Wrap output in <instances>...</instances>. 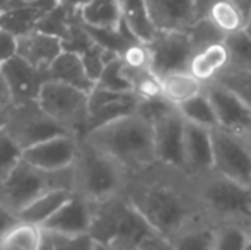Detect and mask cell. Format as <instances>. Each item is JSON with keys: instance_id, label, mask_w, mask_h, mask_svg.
<instances>
[{"instance_id": "cell-26", "label": "cell", "mask_w": 251, "mask_h": 250, "mask_svg": "<svg viewBox=\"0 0 251 250\" xmlns=\"http://www.w3.org/2000/svg\"><path fill=\"white\" fill-rule=\"evenodd\" d=\"M214 238L215 223L203 216L186 224L169 240L175 250H214Z\"/></svg>"}, {"instance_id": "cell-51", "label": "cell", "mask_w": 251, "mask_h": 250, "mask_svg": "<svg viewBox=\"0 0 251 250\" xmlns=\"http://www.w3.org/2000/svg\"><path fill=\"white\" fill-rule=\"evenodd\" d=\"M246 139H248V142L251 144V134H250V136H248V137H246Z\"/></svg>"}, {"instance_id": "cell-15", "label": "cell", "mask_w": 251, "mask_h": 250, "mask_svg": "<svg viewBox=\"0 0 251 250\" xmlns=\"http://www.w3.org/2000/svg\"><path fill=\"white\" fill-rule=\"evenodd\" d=\"M183 161H185V177L190 182L214 171L212 129H205V127L185 122Z\"/></svg>"}, {"instance_id": "cell-46", "label": "cell", "mask_w": 251, "mask_h": 250, "mask_svg": "<svg viewBox=\"0 0 251 250\" xmlns=\"http://www.w3.org/2000/svg\"><path fill=\"white\" fill-rule=\"evenodd\" d=\"M16 5V0H0V14L5 12L7 9Z\"/></svg>"}, {"instance_id": "cell-18", "label": "cell", "mask_w": 251, "mask_h": 250, "mask_svg": "<svg viewBox=\"0 0 251 250\" xmlns=\"http://www.w3.org/2000/svg\"><path fill=\"white\" fill-rule=\"evenodd\" d=\"M157 31H185L197 19L195 0H146Z\"/></svg>"}, {"instance_id": "cell-7", "label": "cell", "mask_w": 251, "mask_h": 250, "mask_svg": "<svg viewBox=\"0 0 251 250\" xmlns=\"http://www.w3.org/2000/svg\"><path fill=\"white\" fill-rule=\"evenodd\" d=\"M36 101L41 110L65 132L75 137L84 136L89 122L87 93L56 81H47L41 86Z\"/></svg>"}, {"instance_id": "cell-24", "label": "cell", "mask_w": 251, "mask_h": 250, "mask_svg": "<svg viewBox=\"0 0 251 250\" xmlns=\"http://www.w3.org/2000/svg\"><path fill=\"white\" fill-rule=\"evenodd\" d=\"M72 194H74L72 190H67V189H56V190H50V192H45L43 195H40L31 204H27L17 214V220L41 228L70 199Z\"/></svg>"}, {"instance_id": "cell-31", "label": "cell", "mask_w": 251, "mask_h": 250, "mask_svg": "<svg viewBox=\"0 0 251 250\" xmlns=\"http://www.w3.org/2000/svg\"><path fill=\"white\" fill-rule=\"evenodd\" d=\"M250 242L245 224L215 223L214 250H246Z\"/></svg>"}, {"instance_id": "cell-13", "label": "cell", "mask_w": 251, "mask_h": 250, "mask_svg": "<svg viewBox=\"0 0 251 250\" xmlns=\"http://www.w3.org/2000/svg\"><path fill=\"white\" fill-rule=\"evenodd\" d=\"M79 146V137L72 134L45 139L23 151V161L43 171H62L72 167Z\"/></svg>"}, {"instance_id": "cell-33", "label": "cell", "mask_w": 251, "mask_h": 250, "mask_svg": "<svg viewBox=\"0 0 251 250\" xmlns=\"http://www.w3.org/2000/svg\"><path fill=\"white\" fill-rule=\"evenodd\" d=\"M186 34L188 40L192 43L193 54H197L201 48H207L210 45L222 43L226 40V36L207 19V17H199L195 19L188 28H186Z\"/></svg>"}, {"instance_id": "cell-49", "label": "cell", "mask_w": 251, "mask_h": 250, "mask_svg": "<svg viewBox=\"0 0 251 250\" xmlns=\"http://www.w3.org/2000/svg\"><path fill=\"white\" fill-rule=\"evenodd\" d=\"M245 228H246V231H248V237H250V240H251V221H248V223L245 224Z\"/></svg>"}, {"instance_id": "cell-41", "label": "cell", "mask_w": 251, "mask_h": 250, "mask_svg": "<svg viewBox=\"0 0 251 250\" xmlns=\"http://www.w3.org/2000/svg\"><path fill=\"white\" fill-rule=\"evenodd\" d=\"M16 221H17V218L0 204V237H2V235L5 233V231L9 230Z\"/></svg>"}, {"instance_id": "cell-22", "label": "cell", "mask_w": 251, "mask_h": 250, "mask_svg": "<svg viewBox=\"0 0 251 250\" xmlns=\"http://www.w3.org/2000/svg\"><path fill=\"white\" fill-rule=\"evenodd\" d=\"M159 86H161L162 100L178 108L200 94L205 84L200 83L190 70H179V72H171L159 77Z\"/></svg>"}, {"instance_id": "cell-40", "label": "cell", "mask_w": 251, "mask_h": 250, "mask_svg": "<svg viewBox=\"0 0 251 250\" xmlns=\"http://www.w3.org/2000/svg\"><path fill=\"white\" fill-rule=\"evenodd\" d=\"M137 250H175V247H173L169 238L162 237V235L154 231V233H151L149 237H146L140 242Z\"/></svg>"}, {"instance_id": "cell-20", "label": "cell", "mask_w": 251, "mask_h": 250, "mask_svg": "<svg viewBox=\"0 0 251 250\" xmlns=\"http://www.w3.org/2000/svg\"><path fill=\"white\" fill-rule=\"evenodd\" d=\"M48 81H56V83L67 84L75 89H80L89 94L94 87V83L86 72L82 60L77 54L63 50L53 63L47 69Z\"/></svg>"}, {"instance_id": "cell-35", "label": "cell", "mask_w": 251, "mask_h": 250, "mask_svg": "<svg viewBox=\"0 0 251 250\" xmlns=\"http://www.w3.org/2000/svg\"><path fill=\"white\" fill-rule=\"evenodd\" d=\"M94 86L100 87V89L115 91V93H133L132 84H130L128 77H126L120 57L113 58V60L106 63Z\"/></svg>"}, {"instance_id": "cell-48", "label": "cell", "mask_w": 251, "mask_h": 250, "mask_svg": "<svg viewBox=\"0 0 251 250\" xmlns=\"http://www.w3.org/2000/svg\"><path fill=\"white\" fill-rule=\"evenodd\" d=\"M5 127V107H0V130Z\"/></svg>"}, {"instance_id": "cell-17", "label": "cell", "mask_w": 251, "mask_h": 250, "mask_svg": "<svg viewBox=\"0 0 251 250\" xmlns=\"http://www.w3.org/2000/svg\"><path fill=\"white\" fill-rule=\"evenodd\" d=\"M91 211H93V204L72 194L70 199L41 226V230L67 235V237L87 235L91 226Z\"/></svg>"}, {"instance_id": "cell-36", "label": "cell", "mask_w": 251, "mask_h": 250, "mask_svg": "<svg viewBox=\"0 0 251 250\" xmlns=\"http://www.w3.org/2000/svg\"><path fill=\"white\" fill-rule=\"evenodd\" d=\"M212 83L227 87L229 91L239 96L251 108V72H241V70H224L221 76L215 77Z\"/></svg>"}, {"instance_id": "cell-10", "label": "cell", "mask_w": 251, "mask_h": 250, "mask_svg": "<svg viewBox=\"0 0 251 250\" xmlns=\"http://www.w3.org/2000/svg\"><path fill=\"white\" fill-rule=\"evenodd\" d=\"M154 137L155 165L173 173L185 177L183 161V139H185V120L178 108H169L151 122ZM186 178V177H185Z\"/></svg>"}, {"instance_id": "cell-23", "label": "cell", "mask_w": 251, "mask_h": 250, "mask_svg": "<svg viewBox=\"0 0 251 250\" xmlns=\"http://www.w3.org/2000/svg\"><path fill=\"white\" fill-rule=\"evenodd\" d=\"M77 16L84 26L94 29H116L123 23L120 0H89L77 10Z\"/></svg>"}, {"instance_id": "cell-28", "label": "cell", "mask_w": 251, "mask_h": 250, "mask_svg": "<svg viewBox=\"0 0 251 250\" xmlns=\"http://www.w3.org/2000/svg\"><path fill=\"white\" fill-rule=\"evenodd\" d=\"M226 38L243 31L246 16L234 0H217L214 2L205 16Z\"/></svg>"}, {"instance_id": "cell-5", "label": "cell", "mask_w": 251, "mask_h": 250, "mask_svg": "<svg viewBox=\"0 0 251 250\" xmlns=\"http://www.w3.org/2000/svg\"><path fill=\"white\" fill-rule=\"evenodd\" d=\"M190 184L200 211L212 223L246 224L251 221V187L214 171Z\"/></svg>"}, {"instance_id": "cell-50", "label": "cell", "mask_w": 251, "mask_h": 250, "mask_svg": "<svg viewBox=\"0 0 251 250\" xmlns=\"http://www.w3.org/2000/svg\"><path fill=\"white\" fill-rule=\"evenodd\" d=\"M96 250H113V249H106V247H101V245H96Z\"/></svg>"}, {"instance_id": "cell-8", "label": "cell", "mask_w": 251, "mask_h": 250, "mask_svg": "<svg viewBox=\"0 0 251 250\" xmlns=\"http://www.w3.org/2000/svg\"><path fill=\"white\" fill-rule=\"evenodd\" d=\"M3 129L23 151L45 139L60 136V134H69L41 110L38 101H21V103L7 105Z\"/></svg>"}, {"instance_id": "cell-39", "label": "cell", "mask_w": 251, "mask_h": 250, "mask_svg": "<svg viewBox=\"0 0 251 250\" xmlns=\"http://www.w3.org/2000/svg\"><path fill=\"white\" fill-rule=\"evenodd\" d=\"M17 55V38L9 31L0 29V65Z\"/></svg>"}, {"instance_id": "cell-3", "label": "cell", "mask_w": 251, "mask_h": 250, "mask_svg": "<svg viewBox=\"0 0 251 250\" xmlns=\"http://www.w3.org/2000/svg\"><path fill=\"white\" fill-rule=\"evenodd\" d=\"M151 233L154 230L125 194L93 204L87 235L96 245L113 250H137L140 242Z\"/></svg>"}, {"instance_id": "cell-44", "label": "cell", "mask_w": 251, "mask_h": 250, "mask_svg": "<svg viewBox=\"0 0 251 250\" xmlns=\"http://www.w3.org/2000/svg\"><path fill=\"white\" fill-rule=\"evenodd\" d=\"M60 3H62L63 7H67V9L74 10V12H77V10L80 9V7L84 5V3H87L89 0H58Z\"/></svg>"}, {"instance_id": "cell-4", "label": "cell", "mask_w": 251, "mask_h": 250, "mask_svg": "<svg viewBox=\"0 0 251 250\" xmlns=\"http://www.w3.org/2000/svg\"><path fill=\"white\" fill-rule=\"evenodd\" d=\"M70 171L72 192L91 204L123 194L130 177L118 163L91 147L80 137Z\"/></svg>"}, {"instance_id": "cell-1", "label": "cell", "mask_w": 251, "mask_h": 250, "mask_svg": "<svg viewBox=\"0 0 251 250\" xmlns=\"http://www.w3.org/2000/svg\"><path fill=\"white\" fill-rule=\"evenodd\" d=\"M123 194L152 230L166 238L203 218L188 178L157 165L130 175Z\"/></svg>"}, {"instance_id": "cell-32", "label": "cell", "mask_w": 251, "mask_h": 250, "mask_svg": "<svg viewBox=\"0 0 251 250\" xmlns=\"http://www.w3.org/2000/svg\"><path fill=\"white\" fill-rule=\"evenodd\" d=\"M229 50V70L251 72V38L243 31L224 40Z\"/></svg>"}, {"instance_id": "cell-27", "label": "cell", "mask_w": 251, "mask_h": 250, "mask_svg": "<svg viewBox=\"0 0 251 250\" xmlns=\"http://www.w3.org/2000/svg\"><path fill=\"white\" fill-rule=\"evenodd\" d=\"M43 16L45 12L38 7L31 3H19L0 14V29H5L16 38H21L31 31H36L38 23Z\"/></svg>"}, {"instance_id": "cell-16", "label": "cell", "mask_w": 251, "mask_h": 250, "mask_svg": "<svg viewBox=\"0 0 251 250\" xmlns=\"http://www.w3.org/2000/svg\"><path fill=\"white\" fill-rule=\"evenodd\" d=\"M2 70L10 91V103L36 101L41 86L48 81L47 72L34 69L17 55L3 63Z\"/></svg>"}, {"instance_id": "cell-45", "label": "cell", "mask_w": 251, "mask_h": 250, "mask_svg": "<svg viewBox=\"0 0 251 250\" xmlns=\"http://www.w3.org/2000/svg\"><path fill=\"white\" fill-rule=\"evenodd\" d=\"M236 3L239 5V9L245 12V16L248 17V14L251 12V0H234Z\"/></svg>"}, {"instance_id": "cell-11", "label": "cell", "mask_w": 251, "mask_h": 250, "mask_svg": "<svg viewBox=\"0 0 251 250\" xmlns=\"http://www.w3.org/2000/svg\"><path fill=\"white\" fill-rule=\"evenodd\" d=\"M151 54V69L157 77L166 74L188 70L193 48L186 31H159L147 43Z\"/></svg>"}, {"instance_id": "cell-34", "label": "cell", "mask_w": 251, "mask_h": 250, "mask_svg": "<svg viewBox=\"0 0 251 250\" xmlns=\"http://www.w3.org/2000/svg\"><path fill=\"white\" fill-rule=\"evenodd\" d=\"M38 250H96V244L89 235L67 237L41 230V242Z\"/></svg>"}, {"instance_id": "cell-43", "label": "cell", "mask_w": 251, "mask_h": 250, "mask_svg": "<svg viewBox=\"0 0 251 250\" xmlns=\"http://www.w3.org/2000/svg\"><path fill=\"white\" fill-rule=\"evenodd\" d=\"M214 2H217V0H195L197 19H199V17H203V16H205V12L208 10V7H210Z\"/></svg>"}, {"instance_id": "cell-42", "label": "cell", "mask_w": 251, "mask_h": 250, "mask_svg": "<svg viewBox=\"0 0 251 250\" xmlns=\"http://www.w3.org/2000/svg\"><path fill=\"white\" fill-rule=\"evenodd\" d=\"M7 105H10V91L7 86L5 76H3L2 65H0V107H7Z\"/></svg>"}, {"instance_id": "cell-30", "label": "cell", "mask_w": 251, "mask_h": 250, "mask_svg": "<svg viewBox=\"0 0 251 250\" xmlns=\"http://www.w3.org/2000/svg\"><path fill=\"white\" fill-rule=\"evenodd\" d=\"M178 111L185 118V122H190V124L205 127V129H215L217 127L214 108H212L208 96L205 94V87L200 94H197L195 98L178 107Z\"/></svg>"}, {"instance_id": "cell-21", "label": "cell", "mask_w": 251, "mask_h": 250, "mask_svg": "<svg viewBox=\"0 0 251 250\" xmlns=\"http://www.w3.org/2000/svg\"><path fill=\"white\" fill-rule=\"evenodd\" d=\"M229 69V50L226 43H215L193 54L188 70L203 84H208Z\"/></svg>"}, {"instance_id": "cell-19", "label": "cell", "mask_w": 251, "mask_h": 250, "mask_svg": "<svg viewBox=\"0 0 251 250\" xmlns=\"http://www.w3.org/2000/svg\"><path fill=\"white\" fill-rule=\"evenodd\" d=\"M62 52L63 48L60 38L41 33L38 29L17 38V57L43 72H47V69Z\"/></svg>"}, {"instance_id": "cell-2", "label": "cell", "mask_w": 251, "mask_h": 250, "mask_svg": "<svg viewBox=\"0 0 251 250\" xmlns=\"http://www.w3.org/2000/svg\"><path fill=\"white\" fill-rule=\"evenodd\" d=\"M80 139L111 158L128 175L142 173L155 167L152 125L139 113L94 127Z\"/></svg>"}, {"instance_id": "cell-9", "label": "cell", "mask_w": 251, "mask_h": 250, "mask_svg": "<svg viewBox=\"0 0 251 250\" xmlns=\"http://www.w3.org/2000/svg\"><path fill=\"white\" fill-rule=\"evenodd\" d=\"M214 173L251 187V144L243 136L212 129Z\"/></svg>"}, {"instance_id": "cell-6", "label": "cell", "mask_w": 251, "mask_h": 250, "mask_svg": "<svg viewBox=\"0 0 251 250\" xmlns=\"http://www.w3.org/2000/svg\"><path fill=\"white\" fill-rule=\"evenodd\" d=\"M56 189L72 190V171H43L21 161L0 184V204L17 218V214L45 192Z\"/></svg>"}, {"instance_id": "cell-37", "label": "cell", "mask_w": 251, "mask_h": 250, "mask_svg": "<svg viewBox=\"0 0 251 250\" xmlns=\"http://www.w3.org/2000/svg\"><path fill=\"white\" fill-rule=\"evenodd\" d=\"M23 161V149L14 142V139L0 130V184L9 177V173Z\"/></svg>"}, {"instance_id": "cell-52", "label": "cell", "mask_w": 251, "mask_h": 250, "mask_svg": "<svg viewBox=\"0 0 251 250\" xmlns=\"http://www.w3.org/2000/svg\"><path fill=\"white\" fill-rule=\"evenodd\" d=\"M246 250H251V242H250V245H248V249H246Z\"/></svg>"}, {"instance_id": "cell-47", "label": "cell", "mask_w": 251, "mask_h": 250, "mask_svg": "<svg viewBox=\"0 0 251 250\" xmlns=\"http://www.w3.org/2000/svg\"><path fill=\"white\" fill-rule=\"evenodd\" d=\"M243 33H245L246 36L251 38V12L248 14V17H246V21H245V28H243Z\"/></svg>"}, {"instance_id": "cell-14", "label": "cell", "mask_w": 251, "mask_h": 250, "mask_svg": "<svg viewBox=\"0 0 251 250\" xmlns=\"http://www.w3.org/2000/svg\"><path fill=\"white\" fill-rule=\"evenodd\" d=\"M139 105L140 100L135 93H115V91L100 89L94 86L93 91L87 94L89 122H87L86 132H89L94 127L116 120V118L137 113Z\"/></svg>"}, {"instance_id": "cell-38", "label": "cell", "mask_w": 251, "mask_h": 250, "mask_svg": "<svg viewBox=\"0 0 251 250\" xmlns=\"http://www.w3.org/2000/svg\"><path fill=\"white\" fill-rule=\"evenodd\" d=\"M120 60H122L123 67L126 70H146L151 69V54L149 48L146 43H140L135 41L132 43L122 55H120ZM152 70V69H151Z\"/></svg>"}, {"instance_id": "cell-12", "label": "cell", "mask_w": 251, "mask_h": 250, "mask_svg": "<svg viewBox=\"0 0 251 250\" xmlns=\"http://www.w3.org/2000/svg\"><path fill=\"white\" fill-rule=\"evenodd\" d=\"M205 94L214 108L219 129L236 136L248 137L251 134V108L239 96L217 83L205 84Z\"/></svg>"}, {"instance_id": "cell-29", "label": "cell", "mask_w": 251, "mask_h": 250, "mask_svg": "<svg viewBox=\"0 0 251 250\" xmlns=\"http://www.w3.org/2000/svg\"><path fill=\"white\" fill-rule=\"evenodd\" d=\"M41 242V228L17 220L0 237V250H38Z\"/></svg>"}, {"instance_id": "cell-25", "label": "cell", "mask_w": 251, "mask_h": 250, "mask_svg": "<svg viewBox=\"0 0 251 250\" xmlns=\"http://www.w3.org/2000/svg\"><path fill=\"white\" fill-rule=\"evenodd\" d=\"M122 3V19L126 29L140 43H151L159 33L152 23L146 0H120Z\"/></svg>"}]
</instances>
